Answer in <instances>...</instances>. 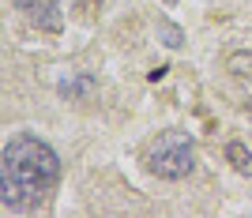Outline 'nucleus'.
Masks as SVG:
<instances>
[{"label": "nucleus", "mask_w": 252, "mask_h": 218, "mask_svg": "<svg viewBox=\"0 0 252 218\" xmlns=\"http://www.w3.org/2000/svg\"><path fill=\"white\" fill-rule=\"evenodd\" d=\"M158 31H162V38H166L169 49H177V45H181V31L173 27V23H158Z\"/></svg>", "instance_id": "obj_7"}, {"label": "nucleus", "mask_w": 252, "mask_h": 218, "mask_svg": "<svg viewBox=\"0 0 252 218\" xmlns=\"http://www.w3.org/2000/svg\"><path fill=\"white\" fill-rule=\"evenodd\" d=\"M15 8L27 11L45 31H57V27H61V4H57V0H15Z\"/></svg>", "instance_id": "obj_3"}, {"label": "nucleus", "mask_w": 252, "mask_h": 218, "mask_svg": "<svg viewBox=\"0 0 252 218\" xmlns=\"http://www.w3.org/2000/svg\"><path fill=\"white\" fill-rule=\"evenodd\" d=\"M61 181V158L38 135H15L0 155V199L4 207H31Z\"/></svg>", "instance_id": "obj_1"}, {"label": "nucleus", "mask_w": 252, "mask_h": 218, "mask_svg": "<svg viewBox=\"0 0 252 218\" xmlns=\"http://www.w3.org/2000/svg\"><path fill=\"white\" fill-rule=\"evenodd\" d=\"M226 72L237 75V79H252V53L249 49H237L226 57Z\"/></svg>", "instance_id": "obj_5"}, {"label": "nucleus", "mask_w": 252, "mask_h": 218, "mask_svg": "<svg viewBox=\"0 0 252 218\" xmlns=\"http://www.w3.org/2000/svg\"><path fill=\"white\" fill-rule=\"evenodd\" d=\"M147 169L162 181H185L196 169V143L189 132L181 128H166L147 151Z\"/></svg>", "instance_id": "obj_2"}, {"label": "nucleus", "mask_w": 252, "mask_h": 218, "mask_svg": "<svg viewBox=\"0 0 252 218\" xmlns=\"http://www.w3.org/2000/svg\"><path fill=\"white\" fill-rule=\"evenodd\" d=\"M91 91H94V79H91V75L64 79V83H61V94H64V98H79V102H83V98H91Z\"/></svg>", "instance_id": "obj_6"}, {"label": "nucleus", "mask_w": 252, "mask_h": 218, "mask_svg": "<svg viewBox=\"0 0 252 218\" xmlns=\"http://www.w3.org/2000/svg\"><path fill=\"white\" fill-rule=\"evenodd\" d=\"M226 162H230L241 177H249V181H252V151L245 143H226Z\"/></svg>", "instance_id": "obj_4"}]
</instances>
